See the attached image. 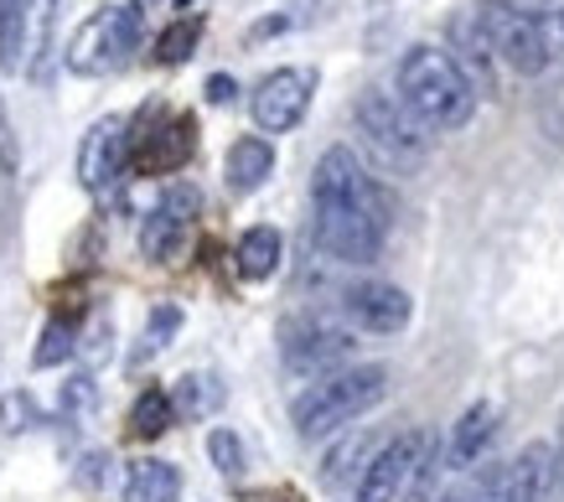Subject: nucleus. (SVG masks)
Returning <instances> with one entry per match:
<instances>
[{"label":"nucleus","mask_w":564,"mask_h":502,"mask_svg":"<svg viewBox=\"0 0 564 502\" xmlns=\"http://www.w3.org/2000/svg\"><path fill=\"white\" fill-rule=\"evenodd\" d=\"M36 419H42V415H36L32 394H6V399H0V425H6V430H11V435L32 430Z\"/></svg>","instance_id":"nucleus-28"},{"label":"nucleus","mask_w":564,"mask_h":502,"mask_svg":"<svg viewBox=\"0 0 564 502\" xmlns=\"http://www.w3.org/2000/svg\"><path fill=\"white\" fill-rule=\"evenodd\" d=\"M243 502H306L295 487H259V492H243Z\"/></svg>","instance_id":"nucleus-32"},{"label":"nucleus","mask_w":564,"mask_h":502,"mask_svg":"<svg viewBox=\"0 0 564 502\" xmlns=\"http://www.w3.org/2000/svg\"><path fill=\"white\" fill-rule=\"evenodd\" d=\"M176 492H182V471L172 461L145 456V461H130V471H124V502H176Z\"/></svg>","instance_id":"nucleus-17"},{"label":"nucleus","mask_w":564,"mask_h":502,"mask_svg":"<svg viewBox=\"0 0 564 502\" xmlns=\"http://www.w3.org/2000/svg\"><path fill=\"white\" fill-rule=\"evenodd\" d=\"M358 124L362 135L373 140L383 156L393 161H420L430 151V130L414 120L410 109L399 105V94H383V88H368L358 99Z\"/></svg>","instance_id":"nucleus-7"},{"label":"nucleus","mask_w":564,"mask_h":502,"mask_svg":"<svg viewBox=\"0 0 564 502\" xmlns=\"http://www.w3.org/2000/svg\"><path fill=\"white\" fill-rule=\"evenodd\" d=\"M145 32V11L140 6H104L99 17H88L68 42V68L78 78H104L120 73L130 63V53L140 47Z\"/></svg>","instance_id":"nucleus-5"},{"label":"nucleus","mask_w":564,"mask_h":502,"mask_svg":"<svg viewBox=\"0 0 564 502\" xmlns=\"http://www.w3.org/2000/svg\"><path fill=\"white\" fill-rule=\"evenodd\" d=\"M176 327H182V312H176V306H155V312H151V327H145V337H140V347H135V363L155 358V352H161V347L176 337Z\"/></svg>","instance_id":"nucleus-26"},{"label":"nucleus","mask_w":564,"mask_h":502,"mask_svg":"<svg viewBox=\"0 0 564 502\" xmlns=\"http://www.w3.org/2000/svg\"><path fill=\"white\" fill-rule=\"evenodd\" d=\"M425 456H430V435L425 430L393 435L389 446L362 467L352 502H399L414 487V477H420V467H425Z\"/></svg>","instance_id":"nucleus-8"},{"label":"nucleus","mask_w":564,"mask_h":502,"mask_svg":"<svg viewBox=\"0 0 564 502\" xmlns=\"http://www.w3.org/2000/svg\"><path fill=\"white\" fill-rule=\"evenodd\" d=\"M554 461H560V477H564V419H560V450H554Z\"/></svg>","instance_id":"nucleus-33"},{"label":"nucleus","mask_w":564,"mask_h":502,"mask_svg":"<svg viewBox=\"0 0 564 502\" xmlns=\"http://www.w3.org/2000/svg\"><path fill=\"white\" fill-rule=\"evenodd\" d=\"M207 456H213V467H218L223 477H239V471H243V440L234 430H213V435H207Z\"/></svg>","instance_id":"nucleus-27"},{"label":"nucleus","mask_w":564,"mask_h":502,"mask_svg":"<svg viewBox=\"0 0 564 502\" xmlns=\"http://www.w3.org/2000/svg\"><path fill=\"white\" fill-rule=\"evenodd\" d=\"M399 105L425 130H462L477 114V84L441 47H410L399 63Z\"/></svg>","instance_id":"nucleus-2"},{"label":"nucleus","mask_w":564,"mask_h":502,"mask_svg":"<svg viewBox=\"0 0 564 502\" xmlns=\"http://www.w3.org/2000/svg\"><path fill=\"white\" fill-rule=\"evenodd\" d=\"M234 99H239V84L228 73H213L207 78V105H234Z\"/></svg>","instance_id":"nucleus-31"},{"label":"nucleus","mask_w":564,"mask_h":502,"mask_svg":"<svg viewBox=\"0 0 564 502\" xmlns=\"http://www.w3.org/2000/svg\"><path fill=\"white\" fill-rule=\"evenodd\" d=\"M280 254H285L280 228L259 223V228H249V233L239 239V249H234V264H239L243 280H270L274 270H280Z\"/></svg>","instance_id":"nucleus-18"},{"label":"nucleus","mask_w":564,"mask_h":502,"mask_svg":"<svg viewBox=\"0 0 564 502\" xmlns=\"http://www.w3.org/2000/svg\"><path fill=\"white\" fill-rule=\"evenodd\" d=\"M172 419H176L172 394H166V389H145V394L135 399V410H130V435H135V440H155V435L172 430Z\"/></svg>","instance_id":"nucleus-21"},{"label":"nucleus","mask_w":564,"mask_h":502,"mask_svg":"<svg viewBox=\"0 0 564 502\" xmlns=\"http://www.w3.org/2000/svg\"><path fill=\"white\" fill-rule=\"evenodd\" d=\"M124 172V120L104 114L99 124H88L84 145H78V182L88 192H104Z\"/></svg>","instance_id":"nucleus-14"},{"label":"nucleus","mask_w":564,"mask_h":502,"mask_svg":"<svg viewBox=\"0 0 564 502\" xmlns=\"http://www.w3.org/2000/svg\"><path fill=\"white\" fill-rule=\"evenodd\" d=\"M343 312L352 327L373 331V337H393V331L410 327V295L399 291V285H389V280H362V285H352V291L343 295Z\"/></svg>","instance_id":"nucleus-12"},{"label":"nucleus","mask_w":564,"mask_h":502,"mask_svg":"<svg viewBox=\"0 0 564 502\" xmlns=\"http://www.w3.org/2000/svg\"><path fill=\"white\" fill-rule=\"evenodd\" d=\"M197 151V124L192 114H172L166 105H145L124 135V161L140 176H172L182 172Z\"/></svg>","instance_id":"nucleus-6"},{"label":"nucleus","mask_w":564,"mask_h":502,"mask_svg":"<svg viewBox=\"0 0 564 502\" xmlns=\"http://www.w3.org/2000/svg\"><path fill=\"white\" fill-rule=\"evenodd\" d=\"M73 337H78V331H73L68 316H52L47 327H42V337H36L32 368H57V363H68V358H73V347H78Z\"/></svg>","instance_id":"nucleus-22"},{"label":"nucleus","mask_w":564,"mask_h":502,"mask_svg":"<svg viewBox=\"0 0 564 502\" xmlns=\"http://www.w3.org/2000/svg\"><path fill=\"white\" fill-rule=\"evenodd\" d=\"M280 347H285V363H291L295 373H326V368L343 363L358 342H352V331H347L337 316L306 312V316H295V321H285Z\"/></svg>","instance_id":"nucleus-9"},{"label":"nucleus","mask_w":564,"mask_h":502,"mask_svg":"<svg viewBox=\"0 0 564 502\" xmlns=\"http://www.w3.org/2000/svg\"><path fill=\"white\" fill-rule=\"evenodd\" d=\"M554 482H560V461H554V446L533 440L529 450H518L513 461H502L497 502H544Z\"/></svg>","instance_id":"nucleus-13"},{"label":"nucleus","mask_w":564,"mask_h":502,"mask_svg":"<svg viewBox=\"0 0 564 502\" xmlns=\"http://www.w3.org/2000/svg\"><path fill=\"white\" fill-rule=\"evenodd\" d=\"M362 456H368V435H352V440H343V446L326 456L322 482H326V487H347L352 477H362V467H368Z\"/></svg>","instance_id":"nucleus-24"},{"label":"nucleus","mask_w":564,"mask_h":502,"mask_svg":"<svg viewBox=\"0 0 564 502\" xmlns=\"http://www.w3.org/2000/svg\"><path fill=\"white\" fill-rule=\"evenodd\" d=\"M197 42H203V21L197 17H182V21H172L166 32H161V42H155V63H187L192 53H197Z\"/></svg>","instance_id":"nucleus-23"},{"label":"nucleus","mask_w":564,"mask_h":502,"mask_svg":"<svg viewBox=\"0 0 564 502\" xmlns=\"http://www.w3.org/2000/svg\"><path fill=\"white\" fill-rule=\"evenodd\" d=\"M274 172V145L264 135H239L228 145V161H223V176H228V192H259Z\"/></svg>","instance_id":"nucleus-16"},{"label":"nucleus","mask_w":564,"mask_h":502,"mask_svg":"<svg viewBox=\"0 0 564 502\" xmlns=\"http://www.w3.org/2000/svg\"><path fill=\"white\" fill-rule=\"evenodd\" d=\"M26 17H32V0H0V68L6 73L26 68Z\"/></svg>","instance_id":"nucleus-19"},{"label":"nucleus","mask_w":564,"mask_h":502,"mask_svg":"<svg viewBox=\"0 0 564 502\" xmlns=\"http://www.w3.org/2000/svg\"><path fill=\"white\" fill-rule=\"evenodd\" d=\"M492 435H497V410L481 399V404H471V410L456 419L451 446H445V467H451V471H471L481 461V450L492 446Z\"/></svg>","instance_id":"nucleus-15"},{"label":"nucleus","mask_w":564,"mask_h":502,"mask_svg":"<svg viewBox=\"0 0 564 502\" xmlns=\"http://www.w3.org/2000/svg\"><path fill=\"white\" fill-rule=\"evenodd\" d=\"M311 94H316V73L311 68H274V73H264V78L254 84V99H249L254 124L264 130V135H285V130H295V124L306 120Z\"/></svg>","instance_id":"nucleus-10"},{"label":"nucleus","mask_w":564,"mask_h":502,"mask_svg":"<svg viewBox=\"0 0 564 502\" xmlns=\"http://www.w3.org/2000/svg\"><path fill=\"white\" fill-rule=\"evenodd\" d=\"M311 239L343 264H373L389 239V203L347 145H332L311 172Z\"/></svg>","instance_id":"nucleus-1"},{"label":"nucleus","mask_w":564,"mask_h":502,"mask_svg":"<svg viewBox=\"0 0 564 502\" xmlns=\"http://www.w3.org/2000/svg\"><path fill=\"white\" fill-rule=\"evenodd\" d=\"M192 218H197V187H172L140 223V254L155 264L176 260L192 233Z\"/></svg>","instance_id":"nucleus-11"},{"label":"nucleus","mask_w":564,"mask_h":502,"mask_svg":"<svg viewBox=\"0 0 564 502\" xmlns=\"http://www.w3.org/2000/svg\"><path fill=\"white\" fill-rule=\"evenodd\" d=\"M466 17H471V26L481 32L487 53L502 57L518 78H539V73L549 68L554 47H549L544 21L529 17V11H518L513 0H477V6H466Z\"/></svg>","instance_id":"nucleus-4"},{"label":"nucleus","mask_w":564,"mask_h":502,"mask_svg":"<svg viewBox=\"0 0 564 502\" xmlns=\"http://www.w3.org/2000/svg\"><path fill=\"white\" fill-rule=\"evenodd\" d=\"M52 21H57V0H32V17H26V36L36 32V63L26 73H32L36 84L47 78V53H52Z\"/></svg>","instance_id":"nucleus-25"},{"label":"nucleus","mask_w":564,"mask_h":502,"mask_svg":"<svg viewBox=\"0 0 564 502\" xmlns=\"http://www.w3.org/2000/svg\"><path fill=\"white\" fill-rule=\"evenodd\" d=\"M383 394H389V368L383 363L326 373L322 383H311L306 394L291 404L295 435H301V440H322V435L343 430V425H352L358 415H368L373 404H383Z\"/></svg>","instance_id":"nucleus-3"},{"label":"nucleus","mask_w":564,"mask_h":502,"mask_svg":"<svg viewBox=\"0 0 564 502\" xmlns=\"http://www.w3.org/2000/svg\"><path fill=\"white\" fill-rule=\"evenodd\" d=\"M21 166V140H17V124H11V109H6V94H0V172L11 176Z\"/></svg>","instance_id":"nucleus-29"},{"label":"nucleus","mask_w":564,"mask_h":502,"mask_svg":"<svg viewBox=\"0 0 564 502\" xmlns=\"http://www.w3.org/2000/svg\"><path fill=\"white\" fill-rule=\"evenodd\" d=\"M88 404H94V379H73L68 389H63V410H68V415H84Z\"/></svg>","instance_id":"nucleus-30"},{"label":"nucleus","mask_w":564,"mask_h":502,"mask_svg":"<svg viewBox=\"0 0 564 502\" xmlns=\"http://www.w3.org/2000/svg\"><path fill=\"white\" fill-rule=\"evenodd\" d=\"M223 404V383L213 373H187V379L172 389V410L187 419H207Z\"/></svg>","instance_id":"nucleus-20"}]
</instances>
